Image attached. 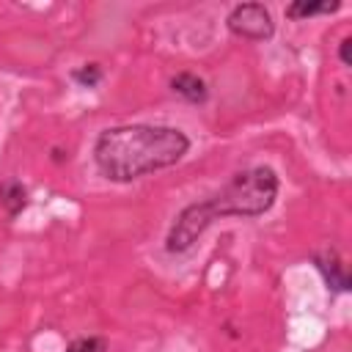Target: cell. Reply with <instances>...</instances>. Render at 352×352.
Listing matches in <instances>:
<instances>
[{
    "label": "cell",
    "mask_w": 352,
    "mask_h": 352,
    "mask_svg": "<svg viewBox=\"0 0 352 352\" xmlns=\"http://www.w3.org/2000/svg\"><path fill=\"white\" fill-rule=\"evenodd\" d=\"M278 192H280V176L272 165L261 162V165H250L231 173L217 190L179 209L162 242L165 253L168 256L190 253L195 242L204 236V231L223 217L256 220L267 214L275 206Z\"/></svg>",
    "instance_id": "obj_1"
},
{
    "label": "cell",
    "mask_w": 352,
    "mask_h": 352,
    "mask_svg": "<svg viewBox=\"0 0 352 352\" xmlns=\"http://www.w3.org/2000/svg\"><path fill=\"white\" fill-rule=\"evenodd\" d=\"M190 148V135L173 124H118L104 126L94 138L91 157L102 179L132 184L179 165Z\"/></svg>",
    "instance_id": "obj_2"
},
{
    "label": "cell",
    "mask_w": 352,
    "mask_h": 352,
    "mask_svg": "<svg viewBox=\"0 0 352 352\" xmlns=\"http://www.w3.org/2000/svg\"><path fill=\"white\" fill-rule=\"evenodd\" d=\"M226 28L231 36L242 38V41H270L275 36V19L272 11L264 3L248 0V3H236L228 14H226Z\"/></svg>",
    "instance_id": "obj_3"
},
{
    "label": "cell",
    "mask_w": 352,
    "mask_h": 352,
    "mask_svg": "<svg viewBox=\"0 0 352 352\" xmlns=\"http://www.w3.org/2000/svg\"><path fill=\"white\" fill-rule=\"evenodd\" d=\"M311 264L316 267V272L322 275L327 292L333 294H346L352 289V275L349 267L344 261V256L336 248H322L316 253H311Z\"/></svg>",
    "instance_id": "obj_4"
},
{
    "label": "cell",
    "mask_w": 352,
    "mask_h": 352,
    "mask_svg": "<svg viewBox=\"0 0 352 352\" xmlns=\"http://www.w3.org/2000/svg\"><path fill=\"white\" fill-rule=\"evenodd\" d=\"M168 88L184 99L187 104H206L209 102V85L201 74L195 72H176L170 80H168Z\"/></svg>",
    "instance_id": "obj_5"
},
{
    "label": "cell",
    "mask_w": 352,
    "mask_h": 352,
    "mask_svg": "<svg viewBox=\"0 0 352 352\" xmlns=\"http://www.w3.org/2000/svg\"><path fill=\"white\" fill-rule=\"evenodd\" d=\"M30 204V192L19 179H3L0 182V209L8 220H16Z\"/></svg>",
    "instance_id": "obj_6"
},
{
    "label": "cell",
    "mask_w": 352,
    "mask_h": 352,
    "mask_svg": "<svg viewBox=\"0 0 352 352\" xmlns=\"http://www.w3.org/2000/svg\"><path fill=\"white\" fill-rule=\"evenodd\" d=\"M341 8V0H294L286 6V16L292 22H305L314 16H330Z\"/></svg>",
    "instance_id": "obj_7"
},
{
    "label": "cell",
    "mask_w": 352,
    "mask_h": 352,
    "mask_svg": "<svg viewBox=\"0 0 352 352\" xmlns=\"http://www.w3.org/2000/svg\"><path fill=\"white\" fill-rule=\"evenodd\" d=\"M69 80H72L77 88L94 91V88H96V85L104 80V69H102L96 60H91V63H82V66L72 69V72H69Z\"/></svg>",
    "instance_id": "obj_8"
},
{
    "label": "cell",
    "mask_w": 352,
    "mask_h": 352,
    "mask_svg": "<svg viewBox=\"0 0 352 352\" xmlns=\"http://www.w3.org/2000/svg\"><path fill=\"white\" fill-rule=\"evenodd\" d=\"M66 352H107V338L102 336H82V338H74Z\"/></svg>",
    "instance_id": "obj_9"
},
{
    "label": "cell",
    "mask_w": 352,
    "mask_h": 352,
    "mask_svg": "<svg viewBox=\"0 0 352 352\" xmlns=\"http://www.w3.org/2000/svg\"><path fill=\"white\" fill-rule=\"evenodd\" d=\"M338 60H341L344 69L352 66V36H344L341 38V44H338Z\"/></svg>",
    "instance_id": "obj_10"
},
{
    "label": "cell",
    "mask_w": 352,
    "mask_h": 352,
    "mask_svg": "<svg viewBox=\"0 0 352 352\" xmlns=\"http://www.w3.org/2000/svg\"><path fill=\"white\" fill-rule=\"evenodd\" d=\"M52 160L55 162H63V160H69V154H63L60 148H52Z\"/></svg>",
    "instance_id": "obj_11"
}]
</instances>
